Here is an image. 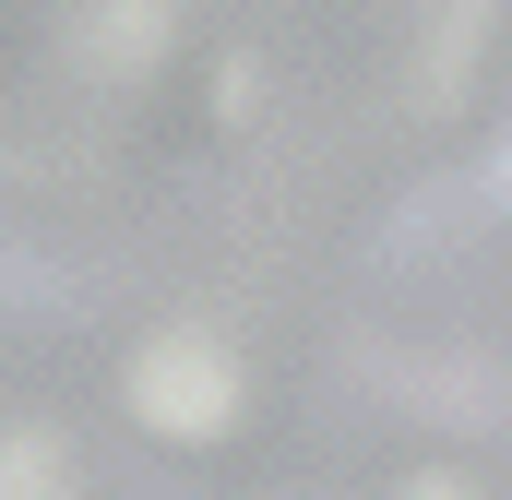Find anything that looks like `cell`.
<instances>
[{"label": "cell", "instance_id": "7a4b0ae2", "mask_svg": "<svg viewBox=\"0 0 512 500\" xmlns=\"http://www.w3.org/2000/svg\"><path fill=\"white\" fill-rule=\"evenodd\" d=\"M0 298H12V322H36V334H48V322H72V310H96V286H72L36 239L0 250Z\"/></svg>", "mask_w": 512, "mask_h": 500}, {"label": "cell", "instance_id": "6da1fadb", "mask_svg": "<svg viewBox=\"0 0 512 500\" xmlns=\"http://www.w3.org/2000/svg\"><path fill=\"white\" fill-rule=\"evenodd\" d=\"M131 405L155 417V429H227V405H239V381H227V358L215 346H155L143 370H131Z\"/></svg>", "mask_w": 512, "mask_h": 500}, {"label": "cell", "instance_id": "277c9868", "mask_svg": "<svg viewBox=\"0 0 512 500\" xmlns=\"http://www.w3.org/2000/svg\"><path fill=\"white\" fill-rule=\"evenodd\" d=\"M501 191H512V131H501Z\"/></svg>", "mask_w": 512, "mask_h": 500}, {"label": "cell", "instance_id": "3957f363", "mask_svg": "<svg viewBox=\"0 0 512 500\" xmlns=\"http://www.w3.org/2000/svg\"><path fill=\"white\" fill-rule=\"evenodd\" d=\"M155 36H167V0H108V12L84 24V60H96V72H143Z\"/></svg>", "mask_w": 512, "mask_h": 500}]
</instances>
